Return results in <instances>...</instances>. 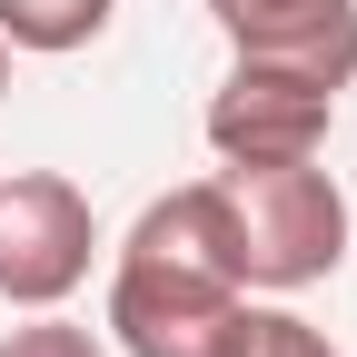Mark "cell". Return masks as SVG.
Masks as SVG:
<instances>
[{
  "label": "cell",
  "instance_id": "6",
  "mask_svg": "<svg viewBox=\"0 0 357 357\" xmlns=\"http://www.w3.org/2000/svg\"><path fill=\"white\" fill-rule=\"evenodd\" d=\"M119 20V0H0V40L30 60H70Z\"/></svg>",
  "mask_w": 357,
  "mask_h": 357
},
{
  "label": "cell",
  "instance_id": "9",
  "mask_svg": "<svg viewBox=\"0 0 357 357\" xmlns=\"http://www.w3.org/2000/svg\"><path fill=\"white\" fill-rule=\"evenodd\" d=\"M0 89H10V40H0Z\"/></svg>",
  "mask_w": 357,
  "mask_h": 357
},
{
  "label": "cell",
  "instance_id": "4",
  "mask_svg": "<svg viewBox=\"0 0 357 357\" xmlns=\"http://www.w3.org/2000/svg\"><path fill=\"white\" fill-rule=\"evenodd\" d=\"M199 129L218 159H318L337 129V89L318 70H288V60H229Z\"/></svg>",
  "mask_w": 357,
  "mask_h": 357
},
{
  "label": "cell",
  "instance_id": "3",
  "mask_svg": "<svg viewBox=\"0 0 357 357\" xmlns=\"http://www.w3.org/2000/svg\"><path fill=\"white\" fill-rule=\"evenodd\" d=\"M89 258H100V208L60 169H10L0 178V298L10 307H60Z\"/></svg>",
  "mask_w": 357,
  "mask_h": 357
},
{
  "label": "cell",
  "instance_id": "2",
  "mask_svg": "<svg viewBox=\"0 0 357 357\" xmlns=\"http://www.w3.org/2000/svg\"><path fill=\"white\" fill-rule=\"evenodd\" d=\"M248 288L208 258H178L159 238H119L109 258V337L119 357H218Z\"/></svg>",
  "mask_w": 357,
  "mask_h": 357
},
{
  "label": "cell",
  "instance_id": "1",
  "mask_svg": "<svg viewBox=\"0 0 357 357\" xmlns=\"http://www.w3.org/2000/svg\"><path fill=\"white\" fill-rule=\"evenodd\" d=\"M238 218V278L268 298H298L347 268V189L318 159H229L218 169Z\"/></svg>",
  "mask_w": 357,
  "mask_h": 357
},
{
  "label": "cell",
  "instance_id": "5",
  "mask_svg": "<svg viewBox=\"0 0 357 357\" xmlns=\"http://www.w3.org/2000/svg\"><path fill=\"white\" fill-rule=\"evenodd\" d=\"M229 60H288L328 89L357 79V0H208Z\"/></svg>",
  "mask_w": 357,
  "mask_h": 357
},
{
  "label": "cell",
  "instance_id": "8",
  "mask_svg": "<svg viewBox=\"0 0 357 357\" xmlns=\"http://www.w3.org/2000/svg\"><path fill=\"white\" fill-rule=\"evenodd\" d=\"M0 357H109V347H100V328L60 318V307H30V328L0 337Z\"/></svg>",
  "mask_w": 357,
  "mask_h": 357
},
{
  "label": "cell",
  "instance_id": "7",
  "mask_svg": "<svg viewBox=\"0 0 357 357\" xmlns=\"http://www.w3.org/2000/svg\"><path fill=\"white\" fill-rule=\"evenodd\" d=\"M218 357H337V347H328V328H307L298 307H258V298H248Z\"/></svg>",
  "mask_w": 357,
  "mask_h": 357
}]
</instances>
